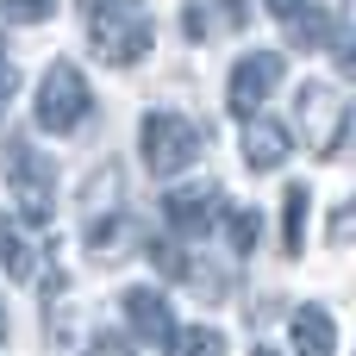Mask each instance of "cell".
Wrapping results in <instances>:
<instances>
[{
    "label": "cell",
    "instance_id": "11",
    "mask_svg": "<svg viewBox=\"0 0 356 356\" xmlns=\"http://www.w3.org/2000/svg\"><path fill=\"white\" fill-rule=\"evenodd\" d=\"M294 356H338V325H332L325 307L294 313Z\"/></svg>",
    "mask_w": 356,
    "mask_h": 356
},
{
    "label": "cell",
    "instance_id": "15",
    "mask_svg": "<svg viewBox=\"0 0 356 356\" xmlns=\"http://www.w3.org/2000/svg\"><path fill=\"white\" fill-rule=\"evenodd\" d=\"M125 232H131L125 219H113V225H100V219H94V225H88V257H94V263L125 257Z\"/></svg>",
    "mask_w": 356,
    "mask_h": 356
},
{
    "label": "cell",
    "instance_id": "21",
    "mask_svg": "<svg viewBox=\"0 0 356 356\" xmlns=\"http://www.w3.org/2000/svg\"><path fill=\"white\" fill-rule=\"evenodd\" d=\"M250 356H275V350H263V344H257V350H250Z\"/></svg>",
    "mask_w": 356,
    "mask_h": 356
},
{
    "label": "cell",
    "instance_id": "3",
    "mask_svg": "<svg viewBox=\"0 0 356 356\" xmlns=\"http://www.w3.org/2000/svg\"><path fill=\"white\" fill-rule=\"evenodd\" d=\"M88 106H94V94H88V81H81V69L75 63H50L44 69V81H38V125L44 131H75L81 119H88Z\"/></svg>",
    "mask_w": 356,
    "mask_h": 356
},
{
    "label": "cell",
    "instance_id": "8",
    "mask_svg": "<svg viewBox=\"0 0 356 356\" xmlns=\"http://www.w3.org/2000/svg\"><path fill=\"white\" fill-rule=\"evenodd\" d=\"M181 31L194 44L225 38V31H244V0H188L181 6Z\"/></svg>",
    "mask_w": 356,
    "mask_h": 356
},
{
    "label": "cell",
    "instance_id": "16",
    "mask_svg": "<svg viewBox=\"0 0 356 356\" xmlns=\"http://www.w3.org/2000/svg\"><path fill=\"white\" fill-rule=\"evenodd\" d=\"M0 6H6L13 25H44V19L56 13V0H0Z\"/></svg>",
    "mask_w": 356,
    "mask_h": 356
},
{
    "label": "cell",
    "instance_id": "4",
    "mask_svg": "<svg viewBox=\"0 0 356 356\" xmlns=\"http://www.w3.org/2000/svg\"><path fill=\"white\" fill-rule=\"evenodd\" d=\"M300 125L313 131V156H338L344 144V125H350V106L332 81H307L300 88Z\"/></svg>",
    "mask_w": 356,
    "mask_h": 356
},
{
    "label": "cell",
    "instance_id": "13",
    "mask_svg": "<svg viewBox=\"0 0 356 356\" xmlns=\"http://www.w3.org/2000/svg\"><path fill=\"white\" fill-rule=\"evenodd\" d=\"M282 250L288 257L307 250V188H288V200H282Z\"/></svg>",
    "mask_w": 356,
    "mask_h": 356
},
{
    "label": "cell",
    "instance_id": "10",
    "mask_svg": "<svg viewBox=\"0 0 356 356\" xmlns=\"http://www.w3.org/2000/svg\"><path fill=\"white\" fill-rule=\"evenodd\" d=\"M125 319H131V332H138L144 344H163V338L175 332V319H169V300H163L156 288H131V294H125Z\"/></svg>",
    "mask_w": 356,
    "mask_h": 356
},
{
    "label": "cell",
    "instance_id": "6",
    "mask_svg": "<svg viewBox=\"0 0 356 356\" xmlns=\"http://www.w3.org/2000/svg\"><path fill=\"white\" fill-rule=\"evenodd\" d=\"M13 200H19V219H25V225H44V219L56 213L50 163H44L31 144H13Z\"/></svg>",
    "mask_w": 356,
    "mask_h": 356
},
{
    "label": "cell",
    "instance_id": "7",
    "mask_svg": "<svg viewBox=\"0 0 356 356\" xmlns=\"http://www.w3.org/2000/svg\"><path fill=\"white\" fill-rule=\"evenodd\" d=\"M163 213L175 232H207V219L219 213V188L213 181H188V188H169L163 194Z\"/></svg>",
    "mask_w": 356,
    "mask_h": 356
},
{
    "label": "cell",
    "instance_id": "12",
    "mask_svg": "<svg viewBox=\"0 0 356 356\" xmlns=\"http://www.w3.org/2000/svg\"><path fill=\"white\" fill-rule=\"evenodd\" d=\"M282 25H288V44H294V50H325V44H338V19H332L325 6H313V0H307L294 19H282Z\"/></svg>",
    "mask_w": 356,
    "mask_h": 356
},
{
    "label": "cell",
    "instance_id": "1",
    "mask_svg": "<svg viewBox=\"0 0 356 356\" xmlns=\"http://www.w3.org/2000/svg\"><path fill=\"white\" fill-rule=\"evenodd\" d=\"M88 44H94V56H100V63L131 69V63H144V56H150L156 25H150L144 0H88Z\"/></svg>",
    "mask_w": 356,
    "mask_h": 356
},
{
    "label": "cell",
    "instance_id": "19",
    "mask_svg": "<svg viewBox=\"0 0 356 356\" xmlns=\"http://www.w3.org/2000/svg\"><path fill=\"white\" fill-rule=\"evenodd\" d=\"M13 88H19V69H13V56H6V38H0V106L13 100Z\"/></svg>",
    "mask_w": 356,
    "mask_h": 356
},
{
    "label": "cell",
    "instance_id": "5",
    "mask_svg": "<svg viewBox=\"0 0 356 356\" xmlns=\"http://www.w3.org/2000/svg\"><path fill=\"white\" fill-rule=\"evenodd\" d=\"M282 56L275 50H250V56H238V69H232V88H225V106L238 113V119H257V106L275 94V81H282Z\"/></svg>",
    "mask_w": 356,
    "mask_h": 356
},
{
    "label": "cell",
    "instance_id": "18",
    "mask_svg": "<svg viewBox=\"0 0 356 356\" xmlns=\"http://www.w3.org/2000/svg\"><path fill=\"white\" fill-rule=\"evenodd\" d=\"M257 232H263V225H257V213H232V244H238V250H250V244H257Z\"/></svg>",
    "mask_w": 356,
    "mask_h": 356
},
{
    "label": "cell",
    "instance_id": "14",
    "mask_svg": "<svg viewBox=\"0 0 356 356\" xmlns=\"http://www.w3.org/2000/svg\"><path fill=\"white\" fill-rule=\"evenodd\" d=\"M163 344H169V356H225V338L207 325H175Z\"/></svg>",
    "mask_w": 356,
    "mask_h": 356
},
{
    "label": "cell",
    "instance_id": "9",
    "mask_svg": "<svg viewBox=\"0 0 356 356\" xmlns=\"http://www.w3.org/2000/svg\"><path fill=\"white\" fill-rule=\"evenodd\" d=\"M288 150H294V131H288V125L250 119V131H244V163H250V169H282Z\"/></svg>",
    "mask_w": 356,
    "mask_h": 356
},
{
    "label": "cell",
    "instance_id": "20",
    "mask_svg": "<svg viewBox=\"0 0 356 356\" xmlns=\"http://www.w3.org/2000/svg\"><path fill=\"white\" fill-rule=\"evenodd\" d=\"M263 6H269V13H275V19H294V13H300V6H307V0H263Z\"/></svg>",
    "mask_w": 356,
    "mask_h": 356
},
{
    "label": "cell",
    "instance_id": "17",
    "mask_svg": "<svg viewBox=\"0 0 356 356\" xmlns=\"http://www.w3.org/2000/svg\"><path fill=\"white\" fill-rule=\"evenodd\" d=\"M0 263L13 269V275H25V250H19V238H13V225L0 219Z\"/></svg>",
    "mask_w": 356,
    "mask_h": 356
},
{
    "label": "cell",
    "instance_id": "2",
    "mask_svg": "<svg viewBox=\"0 0 356 356\" xmlns=\"http://www.w3.org/2000/svg\"><path fill=\"white\" fill-rule=\"evenodd\" d=\"M200 125H188L181 113H150L144 119V131H138V150H144V169L156 175V181H169V175H181L194 156H200Z\"/></svg>",
    "mask_w": 356,
    "mask_h": 356
}]
</instances>
